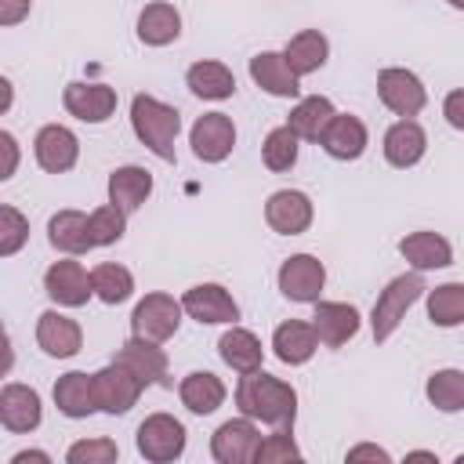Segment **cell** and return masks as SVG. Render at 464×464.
Returning <instances> with one entry per match:
<instances>
[{"label": "cell", "mask_w": 464, "mask_h": 464, "mask_svg": "<svg viewBox=\"0 0 464 464\" xmlns=\"http://www.w3.org/2000/svg\"><path fill=\"white\" fill-rule=\"evenodd\" d=\"M130 127L152 156H160L163 163H174V141H178V130H181V112L174 105H167L152 94H134Z\"/></svg>", "instance_id": "cell-2"}, {"label": "cell", "mask_w": 464, "mask_h": 464, "mask_svg": "<svg viewBox=\"0 0 464 464\" xmlns=\"http://www.w3.org/2000/svg\"><path fill=\"white\" fill-rule=\"evenodd\" d=\"M116 457H120V446L112 439H80L65 453L69 464H109Z\"/></svg>", "instance_id": "cell-41"}, {"label": "cell", "mask_w": 464, "mask_h": 464, "mask_svg": "<svg viewBox=\"0 0 464 464\" xmlns=\"http://www.w3.org/2000/svg\"><path fill=\"white\" fill-rule=\"evenodd\" d=\"M218 352H221V359H225L236 373H254V370H261V362H265V348H261L257 334H250V330H243V326L225 330L221 341H218Z\"/></svg>", "instance_id": "cell-32"}, {"label": "cell", "mask_w": 464, "mask_h": 464, "mask_svg": "<svg viewBox=\"0 0 464 464\" xmlns=\"http://www.w3.org/2000/svg\"><path fill=\"white\" fill-rule=\"evenodd\" d=\"M457 464H464V453H457Z\"/></svg>", "instance_id": "cell-49"}, {"label": "cell", "mask_w": 464, "mask_h": 464, "mask_svg": "<svg viewBox=\"0 0 464 464\" xmlns=\"http://www.w3.org/2000/svg\"><path fill=\"white\" fill-rule=\"evenodd\" d=\"M141 388H145V384H141L127 366H120L116 359L94 373V399H98V410H102V413H112V417H116V413H127V410L138 402Z\"/></svg>", "instance_id": "cell-11"}, {"label": "cell", "mask_w": 464, "mask_h": 464, "mask_svg": "<svg viewBox=\"0 0 464 464\" xmlns=\"http://www.w3.org/2000/svg\"><path fill=\"white\" fill-rule=\"evenodd\" d=\"M283 58L290 62V69H294L297 76H308V72H315V69L326 65V58H330V44H326V36H323L319 29H301L297 36L286 40Z\"/></svg>", "instance_id": "cell-33"}, {"label": "cell", "mask_w": 464, "mask_h": 464, "mask_svg": "<svg viewBox=\"0 0 464 464\" xmlns=\"http://www.w3.org/2000/svg\"><path fill=\"white\" fill-rule=\"evenodd\" d=\"M181 36V14L167 0H152L138 14V40L149 47H167Z\"/></svg>", "instance_id": "cell-27"}, {"label": "cell", "mask_w": 464, "mask_h": 464, "mask_svg": "<svg viewBox=\"0 0 464 464\" xmlns=\"http://www.w3.org/2000/svg\"><path fill=\"white\" fill-rule=\"evenodd\" d=\"M283 460H301V450H297L290 428H276L272 435H265L257 446V457H254V464H283Z\"/></svg>", "instance_id": "cell-40"}, {"label": "cell", "mask_w": 464, "mask_h": 464, "mask_svg": "<svg viewBox=\"0 0 464 464\" xmlns=\"http://www.w3.org/2000/svg\"><path fill=\"white\" fill-rule=\"evenodd\" d=\"M185 83H188V91H192L196 98H203V102H225V98L236 94V76H232V69H228L225 62H210V58L192 62L188 72H185Z\"/></svg>", "instance_id": "cell-28"}, {"label": "cell", "mask_w": 464, "mask_h": 464, "mask_svg": "<svg viewBox=\"0 0 464 464\" xmlns=\"http://www.w3.org/2000/svg\"><path fill=\"white\" fill-rule=\"evenodd\" d=\"M0 149H4V167H0V178H11L14 167H18V141L11 130H0Z\"/></svg>", "instance_id": "cell-43"}, {"label": "cell", "mask_w": 464, "mask_h": 464, "mask_svg": "<svg viewBox=\"0 0 464 464\" xmlns=\"http://www.w3.org/2000/svg\"><path fill=\"white\" fill-rule=\"evenodd\" d=\"M297 134L283 123V127H272L268 134H265V145H261V160H265V167L268 170H276V174H283V170H290L294 163H297Z\"/></svg>", "instance_id": "cell-37"}, {"label": "cell", "mask_w": 464, "mask_h": 464, "mask_svg": "<svg viewBox=\"0 0 464 464\" xmlns=\"http://www.w3.org/2000/svg\"><path fill=\"white\" fill-rule=\"evenodd\" d=\"M116 362L127 366L145 388H149V384H167V352L160 348V341H149V337L130 334V337L120 344Z\"/></svg>", "instance_id": "cell-15"}, {"label": "cell", "mask_w": 464, "mask_h": 464, "mask_svg": "<svg viewBox=\"0 0 464 464\" xmlns=\"http://www.w3.org/2000/svg\"><path fill=\"white\" fill-rule=\"evenodd\" d=\"M54 406L58 413L80 420V417H91L98 410V399H94V373H83V370H69L54 381Z\"/></svg>", "instance_id": "cell-25"}, {"label": "cell", "mask_w": 464, "mask_h": 464, "mask_svg": "<svg viewBox=\"0 0 464 464\" xmlns=\"http://www.w3.org/2000/svg\"><path fill=\"white\" fill-rule=\"evenodd\" d=\"M127 232V210L116 207V203H105L98 210H91V236H94V246H112L120 243Z\"/></svg>", "instance_id": "cell-38"}, {"label": "cell", "mask_w": 464, "mask_h": 464, "mask_svg": "<svg viewBox=\"0 0 464 464\" xmlns=\"http://www.w3.org/2000/svg\"><path fill=\"white\" fill-rule=\"evenodd\" d=\"M33 152L47 174H65L80 160V138L65 123H44L33 138Z\"/></svg>", "instance_id": "cell-12"}, {"label": "cell", "mask_w": 464, "mask_h": 464, "mask_svg": "<svg viewBox=\"0 0 464 464\" xmlns=\"http://www.w3.org/2000/svg\"><path fill=\"white\" fill-rule=\"evenodd\" d=\"M181 315H185V308H181V301H174L170 294H163V290L145 294V297L134 304V312H130V334L163 344V341H170V337L178 334Z\"/></svg>", "instance_id": "cell-4"}, {"label": "cell", "mask_w": 464, "mask_h": 464, "mask_svg": "<svg viewBox=\"0 0 464 464\" xmlns=\"http://www.w3.org/2000/svg\"><path fill=\"white\" fill-rule=\"evenodd\" d=\"M138 453L152 464H167V460H178L185 453V424L170 413H149L141 424H138Z\"/></svg>", "instance_id": "cell-5"}, {"label": "cell", "mask_w": 464, "mask_h": 464, "mask_svg": "<svg viewBox=\"0 0 464 464\" xmlns=\"http://www.w3.org/2000/svg\"><path fill=\"white\" fill-rule=\"evenodd\" d=\"M178 395H181V406H185L188 413L207 417V413H214V410L225 402L228 392H225V384H221L218 373H210V370H192V373L181 381Z\"/></svg>", "instance_id": "cell-31"}, {"label": "cell", "mask_w": 464, "mask_h": 464, "mask_svg": "<svg viewBox=\"0 0 464 464\" xmlns=\"http://www.w3.org/2000/svg\"><path fill=\"white\" fill-rule=\"evenodd\" d=\"M319 145H323L326 156H334V160H359V156L366 152V145H370V134H366V123H362L359 116L337 112V116L330 120V127L323 130Z\"/></svg>", "instance_id": "cell-21"}, {"label": "cell", "mask_w": 464, "mask_h": 464, "mask_svg": "<svg viewBox=\"0 0 464 464\" xmlns=\"http://www.w3.org/2000/svg\"><path fill=\"white\" fill-rule=\"evenodd\" d=\"M377 98H381V105L392 109L399 120H413V116L428 105V91H424L420 76L410 72V69H399V65L377 72Z\"/></svg>", "instance_id": "cell-6"}, {"label": "cell", "mask_w": 464, "mask_h": 464, "mask_svg": "<svg viewBox=\"0 0 464 464\" xmlns=\"http://www.w3.org/2000/svg\"><path fill=\"white\" fill-rule=\"evenodd\" d=\"M428 319L435 326H460L464 323V283H442L428 290Z\"/></svg>", "instance_id": "cell-36"}, {"label": "cell", "mask_w": 464, "mask_h": 464, "mask_svg": "<svg viewBox=\"0 0 464 464\" xmlns=\"http://www.w3.org/2000/svg\"><path fill=\"white\" fill-rule=\"evenodd\" d=\"M29 460H40V464H47L51 457H47L44 450H22V453H14V457H11V464H29Z\"/></svg>", "instance_id": "cell-46"}, {"label": "cell", "mask_w": 464, "mask_h": 464, "mask_svg": "<svg viewBox=\"0 0 464 464\" xmlns=\"http://www.w3.org/2000/svg\"><path fill=\"white\" fill-rule=\"evenodd\" d=\"M47 239L54 250L62 254H87L94 250V236H91V214H80V210H58L51 221H47Z\"/></svg>", "instance_id": "cell-23"}, {"label": "cell", "mask_w": 464, "mask_h": 464, "mask_svg": "<svg viewBox=\"0 0 464 464\" xmlns=\"http://www.w3.org/2000/svg\"><path fill=\"white\" fill-rule=\"evenodd\" d=\"M44 290L54 304H65V308H80L87 304V297L94 294V283H91V272L72 261V254L65 261H54L47 272H44Z\"/></svg>", "instance_id": "cell-13"}, {"label": "cell", "mask_w": 464, "mask_h": 464, "mask_svg": "<svg viewBox=\"0 0 464 464\" xmlns=\"http://www.w3.org/2000/svg\"><path fill=\"white\" fill-rule=\"evenodd\" d=\"M399 254L417 268V272H431V268H446L453 265V246L446 236L439 232H410L399 239Z\"/></svg>", "instance_id": "cell-26"}, {"label": "cell", "mask_w": 464, "mask_h": 464, "mask_svg": "<svg viewBox=\"0 0 464 464\" xmlns=\"http://www.w3.org/2000/svg\"><path fill=\"white\" fill-rule=\"evenodd\" d=\"M384 160L399 170L420 163V156L428 152V134L417 120H395L388 130H384Z\"/></svg>", "instance_id": "cell-22"}, {"label": "cell", "mask_w": 464, "mask_h": 464, "mask_svg": "<svg viewBox=\"0 0 464 464\" xmlns=\"http://www.w3.org/2000/svg\"><path fill=\"white\" fill-rule=\"evenodd\" d=\"M33 0H0V25H18L29 14Z\"/></svg>", "instance_id": "cell-45"}, {"label": "cell", "mask_w": 464, "mask_h": 464, "mask_svg": "<svg viewBox=\"0 0 464 464\" xmlns=\"http://www.w3.org/2000/svg\"><path fill=\"white\" fill-rule=\"evenodd\" d=\"M91 283H94V297H102L105 304H123L134 294V276L130 268L116 265V261H102L91 268Z\"/></svg>", "instance_id": "cell-34"}, {"label": "cell", "mask_w": 464, "mask_h": 464, "mask_svg": "<svg viewBox=\"0 0 464 464\" xmlns=\"http://www.w3.org/2000/svg\"><path fill=\"white\" fill-rule=\"evenodd\" d=\"M149 196H152V174L145 167L127 163V167H116L109 174V203L123 207L127 214L138 210V207H145Z\"/></svg>", "instance_id": "cell-30"}, {"label": "cell", "mask_w": 464, "mask_h": 464, "mask_svg": "<svg viewBox=\"0 0 464 464\" xmlns=\"http://www.w3.org/2000/svg\"><path fill=\"white\" fill-rule=\"evenodd\" d=\"M250 80L268 91L272 98H297L301 94V76L290 69V62L279 51H261L250 58Z\"/></svg>", "instance_id": "cell-20"}, {"label": "cell", "mask_w": 464, "mask_h": 464, "mask_svg": "<svg viewBox=\"0 0 464 464\" xmlns=\"http://www.w3.org/2000/svg\"><path fill=\"white\" fill-rule=\"evenodd\" d=\"M181 308H185L188 319L207 323V326L236 323V319H239V304H236V297H232L221 283H196V286H188L185 297H181Z\"/></svg>", "instance_id": "cell-10"}, {"label": "cell", "mask_w": 464, "mask_h": 464, "mask_svg": "<svg viewBox=\"0 0 464 464\" xmlns=\"http://www.w3.org/2000/svg\"><path fill=\"white\" fill-rule=\"evenodd\" d=\"M236 406L239 413L261 420V424H272V428H294V417H297V392L265 373V370H254V373H243L239 384H236Z\"/></svg>", "instance_id": "cell-1"}, {"label": "cell", "mask_w": 464, "mask_h": 464, "mask_svg": "<svg viewBox=\"0 0 464 464\" xmlns=\"http://www.w3.org/2000/svg\"><path fill=\"white\" fill-rule=\"evenodd\" d=\"M261 446V431L254 424V417H232L225 420L214 435H210V453L218 464H250L257 457Z\"/></svg>", "instance_id": "cell-8"}, {"label": "cell", "mask_w": 464, "mask_h": 464, "mask_svg": "<svg viewBox=\"0 0 464 464\" xmlns=\"http://www.w3.org/2000/svg\"><path fill=\"white\" fill-rule=\"evenodd\" d=\"M315 348H319V334H315L312 323L286 319V323H279L276 334H272V352H276V359L286 362V366L308 362V359L315 355Z\"/></svg>", "instance_id": "cell-24"}, {"label": "cell", "mask_w": 464, "mask_h": 464, "mask_svg": "<svg viewBox=\"0 0 464 464\" xmlns=\"http://www.w3.org/2000/svg\"><path fill=\"white\" fill-rule=\"evenodd\" d=\"M36 344H40V352L51 355V359H72V355L83 348V330H80L76 319H69V315L47 308V312H40V319H36Z\"/></svg>", "instance_id": "cell-16"}, {"label": "cell", "mask_w": 464, "mask_h": 464, "mask_svg": "<svg viewBox=\"0 0 464 464\" xmlns=\"http://www.w3.org/2000/svg\"><path fill=\"white\" fill-rule=\"evenodd\" d=\"M424 395L442 413L464 410V370H435L424 384Z\"/></svg>", "instance_id": "cell-35"}, {"label": "cell", "mask_w": 464, "mask_h": 464, "mask_svg": "<svg viewBox=\"0 0 464 464\" xmlns=\"http://www.w3.org/2000/svg\"><path fill=\"white\" fill-rule=\"evenodd\" d=\"M40 417H44V406H40V395L36 388L29 384H4L0 388V424L14 435H25L33 428H40Z\"/></svg>", "instance_id": "cell-17"}, {"label": "cell", "mask_w": 464, "mask_h": 464, "mask_svg": "<svg viewBox=\"0 0 464 464\" xmlns=\"http://www.w3.org/2000/svg\"><path fill=\"white\" fill-rule=\"evenodd\" d=\"M334 116H337V109H334L330 98H323V94H308V98H301V102L290 109L286 127H290L301 141H319Z\"/></svg>", "instance_id": "cell-29"}, {"label": "cell", "mask_w": 464, "mask_h": 464, "mask_svg": "<svg viewBox=\"0 0 464 464\" xmlns=\"http://www.w3.org/2000/svg\"><path fill=\"white\" fill-rule=\"evenodd\" d=\"M442 116L453 130H464V87H457L442 98Z\"/></svg>", "instance_id": "cell-42"}, {"label": "cell", "mask_w": 464, "mask_h": 464, "mask_svg": "<svg viewBox=\"0 0 464 464\" xmlns=\"http://www.w3.org/2000/svg\"><path fill=\"white\" fill-rule=\"evenodd\" d=\"M62 105L69 116L83 123H105L116 112V87L109 83H69L62 94Z\"/></svg>", "instance_id": "cell-18"}, {"label": "cell", "mask_w": 464, "mask_h": 464, "mask_svg": "<svg viewBox=\"0 0 464 464\" xmlns=\"http://www.w3.org/2000/svg\"><path fill=\"white\" fill-rule=\"evenodd\" d=\"M406 460H435V453H428V450H417V453H410Z\"/></svg>", "instance_id": "cell-47"}, {"label": "cell", "mask_w": 464, "mask_h": 464, "mask_svg": "<svg viewBox=\"0 0 464 464\" xmlns=\"http://www.w3.org/2000/svg\"><path fill=\"white\" fill-rule=\"evenodd\" d=\"M450 7H457V11H464V0H446Z\"/></svg>", "instance_id": "cell-48"}, {"label": "cell", "mask_w": 464, "mask_h": 464, "mask_svg": "<svg viewBox=\"0 0 464 464\" xmlns=\"http://www.w3.org/2000/svg\"><path fill=\"white\" fill-rule=\"evenodd\" d=\"M359 308L344 304V301H315V315L312 326L319 334V344L326 348H341L344 341H352L359 334Z\"/></svg>", "instance_id": "cell-19"}, {"label": "cell", "mask_w": 464, "mask_h": 464, "mask_svg": "<svg viewBox=\"0 0 464 464\" xmlns=\"http://www.w3.org/2000/svg\"><path fill=\"white\" fill-rule=\"evenodd\" d=\"M428 286H424V276L413 268V272H406V276H395L381 294H377V301H373V312H370V330H373V341H388L395 330H399V323H402V315L410 312V304L424 294Z\"/></svg>", "instance_id": "cell-3"}, {"label": "cell", "mask_w": 464, "mask_h": 464, "mask_svg": "<svg viewBox=\"0 0 464 464\" xmlns=\"http://www.w3.org/2000/svg\"><path fill=\"white\" fill-rule=\"evenodd\" d=\"M188 145H192L196 160H203V163L228 160V152L236 145V123H232V116H225V112H203L192 123V130H188Z\"/></svg>", "instance_id": "cell-9"}, {"label": "cell", "mask_w": 464, "mask_h": 464, "mask_svg": "<svg viewBox=\"0 0 464 464\" xmlns=\"http://www.w3.org/2000/svg\"><path fill=\"white\" fill-rule=\"evenodd\" d=\"M312 199L301 188H279L265 203V221L279 236H301L312 225Z\"/></svg>", "instance_id": "cell-14"}, {"label": "cell", "mask_w": 464, "mask_h": 464, "mask_svg": "<svg viewBox=\"0 0 464 464\" xmlns=\"http://www.w3.org/2000/svg\"><path fill=\"white\" fill-rule=\"evenodd\" d=\"M359 460H381V464H388L392 453L381 450V446H373V442H359V446L348 450V464H359Z\"/></svg>", "instance_id": "cell-44"}, {"label": "cell", "mask_w": 464, "mask_h": 464, "mask_svg": "<svg viewBox=\"0 0 464 464\" xmlns=\"http://www.w3.org/2000/svg\"><path fill=\"white\" fill-rule=\"evenodd\" d=\"M279 294L286 301H297V304H315L319 294H323V283H326V268L315 254H294L279 265Z\"/></svg>", "instance_id": "cell-7"}, {"label": "cell", "mask_w": 464, "mask_h": 464, "mask_svg": "<svg viewBox=\"0 0 464 464\" xmlns=\"http://www.w3.org/2000/svg\"><path fill=\"white\" fill-rule=\"evenodd\" d=\"M29 239V221L18 207L4 203L0 207V257H11L22 250V243Z\"/></svg>", "instance_id": "cell-39"}]
</instances>
